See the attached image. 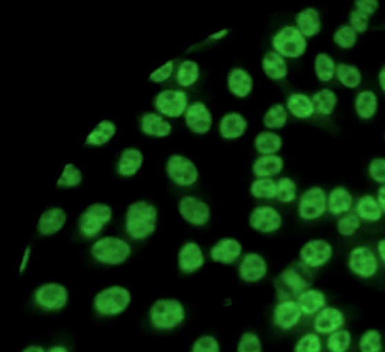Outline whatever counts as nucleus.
<instances>
[{
    "instance_id": "4d7b16f0",
    "label": "nucleus",
    "mask_w": 385,
    "mask_h": 352,
    "mask_svg": "<svg viewBox=\"0 0 385 352\" xmlns=\"http://www.w3.org/2000/svg\"><path fill=\"white\" fill-rule=\"evenodd\" d=\"M356 10L371 17L378 10L379 7L377 0H357Z\"/></svg>"
},
{
    "instance_id": "39448f33",
    "label": "nucleus",
    "mask_w": 385,
    "mask_h": 352,
    "mask_svg": "<svg viewBox=\"0 0 385 352\" xmlns=\"http://www.w3.org/2000/svg\"><path fill=\"white\" fill-rule=\"evenodd\" d=\"M130 303V292L124 287L115 286L97 293L94 300V307L99 315L112 317L123 313Z\"/></svg>"
},
{
    "instance_id": "603ef678",
    "label": "nucleus",
    "mask_w": 385,
    "mask_h": 352,
    "mask_svg": "<svg viewBox=\"0 0 385 352\" xmlns=\"http://www.w3.org/2000/svg\"><path fill=\"white\" fill-rule=\"evenodd\" d=\"M190 352H221V347L219 341L212 335H204L196 340Z\"/></svg>"
},
{
    "instance_id": "6e6552de",
    "label": "nucleus",
    "mask_w": 385,
    "mask_h": 352,
    "mask_svg": "<svg viewBox=\"0 0 385 352\" xmlns=\"http://www.w3.org/2000/svg\"><path fill=\"white\" fill-rule=\"evenodd\" d=\"M328 209V196L319 186L307 189L301 196L298 204V214L301 219L315 221L320 219Z\"/></svg>"
},
{
    "instance_id": "6ab92c4d",
    "label": "nucleus",
    "mask_w": 385,
    "mask_h": 352,
    "mask_svg": "<svg viewBox=\"0 0 385 352\" xmlns=\"http://www.w3.org/2000/svg\"><path fill=\"white\" fill-rule=\"evenodd\" d=\"M179 269L185 273H195L205 264L202 249L194 242H188L179 251L178 255Z\"/></svg>"
},
{
    "instance_id": "72a5a7b5",
    "label": "nucleus",
    "mask_w": 385,
    "mask_h": 352,
    "mask_svg": "<svg viewBox=\"0 0 385 352\" xmlns=\"http://www.w3.org/2000/svg\"><path fill=\"white\" fill-rule=\"evenodd\" d=\"M287 107L293 116L307 119L315 113L313 100L304 94H293L288 99Z\"/></svg>"
},
{
    "instance_id": "0eeeda50",
    "label": "nucleus",
    "mask_w": 385,
    "mask_h": 352,
    "mask_svg": "<svg viewBox=\"0 0 385 352\" xmlns=\"http://www.w3.org/2000/svg\"><path fill=\"white\" fill-rule=\"evenodd\" d=\"M273 46L282 57L298 58L305 54L307 41L297 28L287 26L276 33L273 39Z\"/></svg>"
},
{
    "instance_id": "9d476101",
    "label": "nucleus",
    "mask_w": 385,
    "mask_h": 352,
    "mask_svg": "<svg viewBox=\"0 0 385 352\" xmlns=\"http://www.w3.org/2000/svg\"><path fill=\"white\" fill-rule=\"evenodd\" d=\"M156 110L168 117H179L188 107V98L185 91L166 89L158 93L154 99Z\"/></svg>"
},
{
    "instance_id": "f704fd0d",
    "label": "nucleus",
    "mask_w": 385,
    "mask_h": 352,
    "mask_svg": "<svg viewBox=\"0 0 385 352\" xmlns=\"http://www.w3.org/2000/svg\"><path fill=\"white\" fill-rule=\"evenodd\" d=\"M283 145L282 137L273 132H262L255 138V147L263 155H275L281 150Z\"/></svg>"
},
{
    "instance_id": "a211bd4d",
    "label": "nucleus",
    "mask_w": 385,
    "mask_h": 352,
    "mask_svg": "<svg viewBox=\"0 0 385 352\" xmlns=\"http://www.w3.org/2000/svg\"><path fill=\"white\" fill-rule=\"evenodd\" d=\"M268 266L265 259L259 254H247L239 267V277L247 283L262 280L266 275Z\"/></svg>"
},
{
    "instance_id": "dca6fc26",
    "label": "nucleus",
    "mask_w": 385,
    "mask_h": 352,
    "mask_svg": "<svg viewBox=\"0 0 385 352\" xmlns=\"http://www.w3.org/2000/svg\"><path fill=\"white\" fill-rule=\"evenodd\" d=\"M302 315L296 300H282L275 307L273 320L279 329L288 331L295 328Z\"/></svg>"
},
{
    "instance_id": "aec40b11",
    "label": "nucleus",
    "mask_w": 385,
    "mask_h": 352,
    "mask_svg": "<svg viewBox=\"0 0 385 352\" xmlns=\"http://www.w3.org/2000/svg\"><path fill=\"white\" fill-rule=\"evenodd\" d=\"M345 324V316L339 309L326 307L317 314L314 329L317 333L330 335L341 329Z\"/></svg>"
},
{
    "instance_id": "4468645a",
    "label": "nucleus",
    "mask_w": 385,
    "mask_h": 352,
    "mask_svg": "<svg viewBox=\"0 0 385 352\" xmlns=\"http://www.w3.org/2000/svg\"><path fill=\"white\" fill-rule=\"evenodd\" d=\"M179 208L183 219L192 225L204 226L210 219V208L204 201L195 197H184Z\"/></svg>"
},
{
    "instance_id": "37998d69",
    "label": "nucleus",
    "mask_w": 385,
    "mask_h": 352,
    "mask_svg": "<svg viewBox=\"0 0 385 352\" xmlns=\"http://www.w3.org/2000/svg\"><path fill=\"white\" fill-rule=\"evenodd\" d=\"M297 186L294 180L283 177L277 182L276 198L282 204H290L297 198Z\"/></svg>"
},
{
    "instance_id": "bb28decb",
    "label": "nucleus",
    "mask_w": 385,
    "mask_h": 352,
    "mask_svg": "<svg viewBox=\"0 0 385 352\" xmlns=\"http://www.w3.org/2000/svg\"><path fill=\"white\" fill-rule=\"evenodd\" d=\"M253 79L246 70L233 69L228 77V87L231 93L239 98L248 97L253 89Z\"/></svg>"
},
{
    "instance_id": "79ce46f5",
    "label": "nucleus",
    "mask_w": 385,
    "mask_h": 352,
    "mask_svg": "<svg viewBox=\"0 0 385 352\" xmlns=\"http://www.w3.org/2000/svg\"><path fill=\"white\" fill-rule=\"evenodd\" d=\"M315 70L317 77L324 82H328L334 78L336 66L333 58L325 53H319L315 61Z\"/></svg>"
},
{
    "instance_id": "b1692460",
    "label": "nucleus",
    "mask_w": 385,
    "mask_h": 352,
    "mask_svg": "<svg viewBox=\"0 0 385 352\" xmlns=\"http://www.w3.org/2000/svg\"><path fill=\"white\" fill-rule=\"evenodd\" d=\"M144 157L139 149L128 148L124 149L117 164V172L122 177L130 178L135 175L144 164Z\"/></svg>"
},
{
    "instance_id": "864d4df0",
    "label": "nucleus",
    "mask_w": 385,
    "mask_h": 352,
    "mask_svg": "<svg viewBox=\"0 0 385 352\" xmlns=\"http://www.w3.org/2000/svg\"><path fill=\"white\" fill-rule=\"evenodd\" d=\"M351 27L357 32H365L369 28L370 17L356 10L349 15Z\"/></svg>"
},
{
    "instance_id": "58836bf2",
    "label": "nucleus",
    "mask_w": 385,
    "mask_h": 352,
    "mask_svg": "<svg viewBox=\"0 0 385 352\" xmlns=\"http://www.w3.org/2000/svg\"><path fill=\"white\" fill-rule=\"evenodd\" d=\"M337 77L342 85L348 88H355L362 81V75L357 67L346 63L338 65Z\"/></svg>"
},
{
    "instance_id": "6e6d98bb",
    "label": "nucleus",
    "mask_w": 385,
    "mask_h": 352,
    "mask_svg": "<svg viewBox=\"0 0 385 352\" xmlns=\"http://www.w3.org/2000/svg\"><path fill=\"white\" fill-rule=\"evenodd\" d=\"M371 178L376 182L385 184V158H375L369 166Z\"/></svg>"
},
{
    "instance_id": "2f4dec72",
    "label": "nucleus",
    "mask_w": 385,
    "mask_h": 352,
    "mask_svg": "<svg viewBox=\"0 0 385 352\" xmlns=\"http://www.w3.org/2000/svg\"><path fill=\"white\" fill-rule=\"evenodd\" d=\"M116 124L110 120H103L88 134L86 145L91 147L103 146L108 144L115 135Z\"/></svg>"
},
{
    "instance_id": "8fccbe9b",
    "label": "nucleus",
    "mask_w": 385,
    "mask_h": 352,
    "mask_svg": "<svg viewBox=\"0 0 385 352\" xmlns=\"http://www.w3.org/2000/svg\"><path fill=\"white\" fill-rule=\"evenodd\" d=\"M333 40L343 49L353 48L357 41V32L350 26H343L335 32Z\"/></svg>"
},
{
    "instance_id": "7ed1b4c3",
    "label": "nucleus",
    "mask_w": 385,
    "mask_h": 352,
    "mask_svg": "<svg viewBox=\"0 0 385 352\" xmlns=\"http://www.w3.org/2000/svg\"><path fill=\"white\" fill-rule=\"evenodd\" d=\"M149 317L156 329L170 331L177 328L185 321L186 309L177 299H161L150 308Z\"/></svg>"
},
{
    "instance_id": "393cba45",
    "label": "nucleus",
    "mask_w": 385,
    "mask_h": 352,
    "mask_svg": "<svg viewBox=\"0 0 385 352\" xmlns=\"http://www.w3.org/2000/svg\"><path fill=\"white\" fill-rule=\"evenodd\" d=\"M248 128L245 117L237 113L225 115L220 122L219 131L226 139H236L244 136Z\"/></svg>"
},
{
    "instance_id": "cd10ccee",
    "label": "nucleus",
    "mask_w": 385,
    "mask_h": 352,
    "mask_svg": "<svg viewBox=\"0 0 385 352\" xmlns=\"http://www.w3.org/2000/svg\"><path fill=\"white\" fill-rule=\"evenodd\" d=\"M353 206V197L344 187L334 188L328 196V209L333 215L347 213Z\"/></svg>"
},
{
    "instance_id": "0e129e2a",
    "label": "nucleus",
    "mask_w": 385,
    "mask_h": 352,
    "mask_svg": "<svg viewBox=\"0 0 385 352\" xmlns=\"http://www.w3.org/2000/svg\"><path fill=\"white\" fill-rule=\"evenodd\" d=\"M379 79L380 86L382 88V90L385 92V66H384L383 68L381 70Z\"/></svg>"
},
{
    "instance_id": "a878e982",
    "label": "nucleus",
    "mask_w": 385,
    "mask_h": 352,
    "mask_svg": "<svg viewBox=\"0 0 385 352\" xmlns=\"http://www.w3.org/2000/svg\"><path fill=\"white\" fill-rule=\"evenodd\" d=\"M296 22L297 29L305 37H313L322 30L320 13L313 8L301 11L297 16Z\"/></svg>"
},
{
    "instance_id": "09e8293b",
    "label": "nucleus",
    "mask_w": 385,
    "mask_h": 352,
    "mask_svg": "<svg viewBox=\"0 0 385 352\" xmlns=\"http://www.w3.org/2000/svg\"><path fill=\"white\" fill-rule=\"evenodd\" d=\"M361 220L357 215L349 214L341 217L337 224L339 233L342 237H351L361 228Z\"/></svg>"
},
{
    "instance_id": "f8f14e48",
    "label": "nucleus",
    "mask_w": 385,
    "mask_h": 352,
    "mask_svg": "<svg viewBox=\"0 0 385 352\" xmlns=\"http://www.w3.org/2000/svg\"><path fill=\"white\" fill-rule=\"evenodd\" d=\"M333 254L330 243L322 239L308 241L299 251L300 262L308 268H319L330 262Z\"/></svg>"
},
{
    "instance_id": "5fc2aeb1",
    "label": "nucleus",
    "mask_w": 385,
    "mask_h": 352,
    "mask_svg": "<svg viewBox=\"0 0 385 352\" xmlns=\"http://www.w3.org/2000/svg\"><path fill=\"white\" fill-rule=\"evenodd\" d=\"M173 72L174 61H169L150 74L149 80L157 84L165 82L170 79Z\"/></svg>"
},
{
    "instance_id": "f3484780",
    "label": "nucleus",
    "mask_w": 385,
    "mask_h": 352,
    "mask_svg": "<svg viewBox=\"0 0 385 352\" xmlns=\"http://www.w3.org/2000/svg\"><path fill=\"white\" fill-rule=\"evenodd\" d=\"M185 117L188 128L199 135L207 133L212 128L213 115L202 102L190 104L185 113Z\"/></svg>"
},
{
    "instance_id": "2eb2a0df",
    "label": "nucleus",
    "mask_w": 385,
    "mask_h": 352,
    "mask_svg": "<svg viewBox=\"0 0 385 352\" xmlns=\"http://www.w3.org/2000/svg\"><path fill=\"white\" fill-rule=\"evenodd\" d=\"M249 223L254 230L270 233L281 228L282 217L274 207L259 206L256 207L250 214Z\"/></svg>"
},
{
    "instance_id": "c756f323",
    "label": "nucleus",
    "mask_w": 385,
    "mask_h": 352,
    "mask_svg": "<svg viewBox=\"0 0 385 352\" xmlns=\"http://www.w3.org/2000/svg\"><path fill=\"white\" fill-rule=\"evenodd\" d=\"M284 168L282 157L276 155H262L253 165V173L258 178H270L279 174Z\"/></svg>"
},
{
    "instance_id": "c85d7f7f",
    "label": "nucleus",
    "mask_w": 385,
    "mask_h": 352,
    "mask_svg": "<svg viewBox=\"0 0 385 352\" xmlns=\"http://www.w3.org/2000/svg\"><path fill=\"white\" fill-rule=\"evenodd\" d=\"M303 314L313 315L319 313L326 305V297L317 289H308L296 300Z\"/></svg>"
},
{
    "instance_id": "9b49d317",
    "label": "nucleus",
    "mask_w": 385,
    "mask_h": 352,
    "mask_svg": "<svg viewBox=\"0 0 385 352\" xmlns=\"http://www.w3.org/2000/svg\"><path fill=\"white\" fill-rule=\"evenodd\" d=\"M68 291L58 283H48L39 287L34 293L36 304L47 311H58L68 303Z\"/></svg>"
},
{
    "instance_id": "e433bc0d",
    "label": "nucleus",
    "mask_w": 385,
    "mask_h": 352,
    "mask_svg": "<svg viewBox=\"0 0 385 352\" xmlns=\"http://www.w3.org/2000/svg\"><path fill=\"white\" fill-rule=\"evenodd\" d=\"M312 100L315 112L322 115L333 114L338 101L337 95L328 88L317 91L313 97Z\"/></svg>"
},
{
    "instance_id": "473e14b6",
    "label": "nucleus",
    "mask_w": 385,
    "mask_h": 352,
    "mask_svg": "<svg viewBox=\"0 0 385 352\" xmlns=\"http://www.w3.org/2000/svg\"><path fill=\"white\" fill-rule=\"evenodd\" d=\"M355 211L357 215L368 222H377L381 220L382 211L378 200L371 195H364L357 200Z\"/></svg>"
},
{
    "instance_id": "3c124183",
    "label": "nucleus",
    "mask_w": 385,
    "mask_h": 352,
    "mask_svg": "<svg viewBox=\"0 0 385 352\" xmlns=\"http://www.w3.org/2000/svg\"><path fill=\"white\" fill-rule=\"evenodd\" d=\"M237 352H262L261 341L253 332H246L241 335Z\"/></svg>"
},
{
    "instance_id": "ddd939ff",
    "label": "nucleus",
    "mask_w": 385,
    "mask_h": 352,
    "mask_svg": "<svg viewBox=\"0 0 385 352\" xmlns=\"http://www.w3.org/2000/svg\"><path fill=\"white\" fill-rule=\"evenodd\" d=\"M348 266L351 271L362 279L373 277L379 269L377 258L366 246H358L351 251Z\"/></svg>"
},
{
    "instance_id": "ea45409f",
    "label": "nucleus",
    "mask_w": 385,
    "mask_h": 352,
    "mask_svg": "<svg viewBox=\"0 0 385 352\" xmlns=\"http://www.w3.org/2000/svg\"><path fill=\"white\" fill-rule=\"evenodd\" d=\"M288 113L286 107L282 104L272 106L264 117L265 127L270 129H280L286 125Z\"/></svg>"
},
{
    "instance_id": "052dcab7",
    "label": "nucleus",
    "mask_w": 385,
    "mask_h": 352,
    "mask_svg": "<svg viewBox=\"0 0 385 352\" xmlns=\"http://www.w3.org/2000/svg\"><path fill=\"white\" fill-rule=\"evenodd\" d=\"M228 29H224L219 32L213 33L212 35L209 36L208 39L212 41H219L227 37L228 35Z\"/></svg>"
},
{
    "instance_id": "412c9836",
    "label": "nucleus",
    "mask_w": 385,
    "mask_h": 352,
    "mask_svg": "<svg viewBox=\"0 0 385 352\" xmlns=\"http://www.w3.org/2000/svg\"><path fill=\"white\" fill-rule=\"evenodd\" d=\"M142 133L150 137L164 138L170 135L172 127L169 121L157 113H146L139 117Z\"/></svg>"
},
{
    "instance_id": "a19ab883",
    "label": "nucleus",
    "mask_w": 385,
    "mask_h": 352,
    "mask_svg": "<svg viewBox=\"0 0 385 352\" xmlns=\"http://www.w3.org/2000/svg\"><path fill=\"white\" fill-rule=\"evenodd\" d=\"M250 190L257 199H272L276 197L277 182L270 178H258L253 182Z\"/></svg>"
},
{
    "instance_id": "4c0bfd02",
    "label": "nucleus",
    "mask_w": 385,
    "mask_h": 352,
    "mask_svg": "<svg viewBox=\"0 0 385 352\" xmlns=\"http://www.w3.org/2000/svg\"><path fill=\"white\" fill-rule=\"evenodd\" d=\"M199 77V67L194 61H185L180 63L177 72V81L181 87L194 86Z\"/></svg>"
},
{
    "instance_id": "f03ea898",
    "label": "nucleus",
    "mask_w": 385,
    "mask_h": 352,
    "mask_svg": "<svg viewBox=\"0 0 385 352\" xmlns=\"http://www.w3.org/2000/svg\"><path fill=\"white\" fill-rule=\"evenodd\" d=\"M157 211L156 207L146 200L132 204L125 217V228L135 240L147 239L156 230Z\"/></svg>"
},
{
    "instance_id": "de8ad7c7",
    "label": "nucleus",
    "mask_w": 385,
    "mask_h": 352,
    "mask_svg": "<svg viewBox=\"0 0 385 352\" xmlns=\"http://www.w3.org/2000/svg\"><path fill=\"white\" fill-rule=\"evenodd\" d=\"M322 342L319 335L308 333L296 343L295 352H322Z\"/></svg>"
},
{
    "instance_id": "a18cd8bd",
    "label": "nucleus",
    "mask_w": 385,
    "mask_h": 352,
    "mask_svg": "<svg viewBox=\"0 0 385 352\" xmlns=\"http://www.w3.org/2000/svg\"><path fill=\"white\" fill-rule=\"evenodd\" d=\"M359 348L361 352H380L382 349L381 333L374 329L366 331L359 340Z\"/></svg>"
},
{
    "instance_id": "423d86ee",
    "label": "nucleus",
    "mask_w": 385,
    "mask_h": 352,
    "mask_svg": "<svg viewBox=\"0 0 385 352\" xmlns=\"http://www.w3.org/2000/svg\"><path fill=\"white\" fill-rule=\"evenodd\" d=\"M112 209L105 204H94L81 215L79 229L83 237L94 238L111 221Z\"/></svg>"
},
{
    "instance_id": "5701e85b",
    "label": "nucleus",
    "mask_w": 385,
    "mask_h": 352,
    "mask_svg": "<svg viewBox=\"0 0 385 352\" xmlns=\"http://www.w3.org/2000/svg\"><path fill=\"white\" fill-rule=\"evenodd\" d=\"M66 220L67 216L63 208H50L40 216L37 224L38 231L43 236H51L63 228Z\"/></svg>"
},
{
    "instance_id": "69168bd1",
    "label": "nucleus",
    "mask_w": 385,
    "mask_h": 352,
    "mask_svg": "<svg viewBox=\"0 0 385 352\" xmlns=\"http://www.w3.org/2000/svg\"><path fill=\"white\" fill-rule=\"evenodd\" d=\"M48 352H70L65 346H55L49 349Z\"/></svg>"
},
{
    "instance_id": "bf43d9fd",
    "label": "nucleus",
    "mask_w": 385,
    "mask_h": 352,
    "mask_svg": "<svg viewBox=\"0 0 385 352\" xmlns=\"http://www.w3.org/2000/svg\"><path fill=\"white\" fill-rule=\"evenodd\" d=\"M377 200L382 211L385 213V184H383L378 190Z\"/></svg>"
},
{
    "instance_id": "c9c22d12",
    "label": "nucleus",
    "mask_w": 385,
    "mask_h": 352,
    "mask_svg": "<svg viewBox=\"0 0 385 352\" xmlns=\"http://www.w3.org/2000/svg\"><path fill=\"white\" fill-rule=\"evenodd\" d=\"M377 97L371 90H365L359 93L356 97L355 108L357 114L361 119H370L377 110Z\"/></svg>"
},
{
    "instance_id": "49530a36",
    "label": "nucleus",
    "mask_w": 385,
    "mask_h": 352,
    "mask_svg": "<svg viewBox=\"0 0 385 352\" xmlns=\"http://www.w3.org/2000/svg\"><path fill=\"white\" fill-rule=\"evenodd\" d=\"M82 180V173L77 166L72 164H66L61 177L57 181V186L62 188L77 186Z\"/></svg>"
},
{
    "instance_id": "7c9ffc66",
    "label": "nucleus",
    "mask_w": 385,
    "mask_h": 352,
    "mask_svg": "<svg viewBox=\"0 0 385 352\" xmlns=\"http://www.w3.org/2000/svg\"><path fill=\"white\" fill-rule=\"evenodd\" d=\"M262 67L267 77L273 80H282L287 77L288 72L286 60L275 52H270L264 55Z\"/></svg>"
},
{
    "instance_id": "1a4fd4ad",
    "label": "nucleus",
    "mask_w": 385,
    "mask_h": 352,
    "mask_svg": "<svg viewBox=\"0 0 385 352\" xmlns=\"http://www.w3.org/2000/svg\"><path fill=\"white\" fill-rule=\"evenodd\" d=\"M166 170L171 181L180 187L192 186L199 178V171L195 163L181 155L170 157Z\"/></svg>"
},
{
    "instance_id": "20e7f679",
    "label": "nucleus",
    "mask_w": 385,
    "mask_h": 352,
    "mask_svg": "<svg viewBox=\"0 0 385 352\" xmlns=\"http://www.w3.org/2000/svg\"><path fill=\"white\" fill-rule=\"evenodd\" d=\"M92 256L99 263L119 265L126 262L132 248L126 241L115 237L99 239L90 249Z\"/></svg>"
},
{
    "instance_id": "4be33fe9",
    "label": "nucleus",
    "mask_w": 385,
    "mask_h": 352,
    "mask_svg": "<svg viewBox=\"0 0 385 352\" xmlns=\"http://www.w3.org/2000/svg\"><path fill=\"white\" fill-rule=\"evenodd\" d=\"M242 247L234 238H224L216 243L210 251L213 261L223 264H231L239 257Z\"/></svg>"
},
{
    "instance_id": "680f3d73",
    "label": "nucleus",
    "mask_w": 385,
    "mask_h": 352,
    "mask_svg": "<svg viewBox=\"0 0 385 352\" xmlns=\"http://www.w3.org/2000/svg\"><path fill=\"white\" fill-rule=\"evenodd\" d=\"M377 250L382 262L385 264V238L379 242Z\"/></svg>"
},
{
    "instance_id": "13d9d810",
    "label": "nucleus",
    "mask_w": 385,
    "mask_h": 352,
    "mask_svg": "<svg viewBox=\"0 0 385 352\" xmlns=\"http://www.w3.org/2000/svg\"><path fill=\"white\" fill-rule=\"evenodd\" d=\"M30 257H31V248L30 246H28L26 249H25L24 254L23 256V260L20 267L21 273L26 271L30 262Z\"/></svg>"
},
{
    "instance_id": "e2e57ef3",
    "label": "nucleus",
    "mask_w": 385,
    "mask_h": 352,
    "mask_svg": "<svg viewBox=\"0 0 385 352\" xmlns=\"http://www.w3.org/2000/svg\"><path fill=\"white\" fill-rule=\"evenodd\" d=\"M22 352H46V351L43 347L39 346H30Z\"/></svg>"
},
{
    "instance_id": "f257e3e1",
    "label": "nucleus",
    "mask_w": 385,
    "mask_h": 352,
    "mask_svg": "<svg viewBox=\"0 0 385 352\" xmlns=\"http://www.w3.org/2000/svg\"><path fill=\"white\" fill-rule=\"evenodd\" d=\"M308 267L302 262L288 266L274 282L276 295L279 300H295L311 286Z\"/></svg>"
},
{
    "instance_id": "c03bdc74",
    "label": "nucleus",
    "mask_w": 385,
    "mask_h": 352,
    "mask_svg": "<svg viewBox=\"0 0 385 352\" xmlns=\"http://www.w3.org/2000/svg\"><path fill=\"white\" fill-rule=\"evenodd\" d=\"M351 343V336L349 331L340 329L330 335L326 346L330 352H347Z\"/></svg>"
}]
</instances>
